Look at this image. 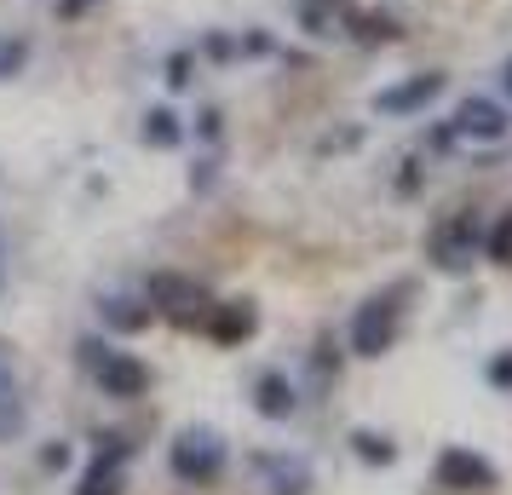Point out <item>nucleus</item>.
I'll list each match as a JSON object with an SVG mask.
<instances>
[{
    "label": "nucleus",
    "instance_id": "obj_17",
    "mask_svg": "<svg viewBox=\"0 0 512 495\" xmlns=\"http://www.w3.org/2000/svg\"><path fill=\"white\" fill-rule=\"evenodd\" d=\"M340 12H346L340 0H305V6H300V18H305V29H311V35H334Z\"/></svg>",
    "mask_w": 512,
    "mask_h": 495
},
{
    "label": "nucleus",
    "instance_id": "obj_18",
    "mask_svg": "<svg viewBox=\"0 0 512 495\" xmlns=\"http://www.w3.org/2000/svg\"><path fill=\"white\" fill-rule=\"evenodd\" d=\"M484 254H489L495 265H512V213H501V225L484 236Z\"/></svg>",
    "mask_w": 512,
    "mask_h": 495
},
{
    "label": "nucleus",
    "instance_id": "obj_7",
    "mask_svg": "<svg viewBox=\"0 0 512 495\" xmlns=\"http://www.w3.org/2000/svg\"><path fill=\"white\" fill-rule=\"evenodd\" d=\"M438 484L443 490H495V484H501V472H495V461H489V455H478V449H461V444H449L438 455Z\"/></svg>",
    "mask_w": 512,
    "mask_h": 495
},
{
    "label": "nucleus",
    "instance_id": "obj_10",
    "mask_svg": "<svg viewBox=\"0 0 512 495\" xmlns=\"http://www.w3.org/2000/svg\"><path fill=\"white\" fill-rule=\"evenodd\" d=\"M455 133H461V139H478V144L507 139V110L489 104V98H466L461 110H455Z\"/></svg>",
    "mask_w": 512,
    "mask_h": 495
},
{
    "label": "nucleus",
    "instance_id": "obj_6",
    "mask_svg": "<svg viewBox=\"0 0 512 495\" xmlns=\"http://www.w3.org/2000/svg\"><path fill=\"white\" fill-rule=\"evenodd\" d=\"M127 455H133V444H127L121 432H104V438H98L93 467L81 472L75 495H121V484H127Z\"/></svg>",
    "mask_w": 512,
    "mask_h": 495
},
{
    "label": "nucleus",
    "instance_id": "obj_5",
    "mask_svg": "<svg viewBox=\"0 0 512 495\" xmlns=\"http://www.w3.org/2000/svg\"><path fill=\"white\" fill-rule=\"evenodd\" d=\"M144 300H150V311L156 317H167V323H179V329H196L202 317H208V288L196 283V277H179V271H156L150 277V288H144Z\"/></svg>",
    "mask_w": 512,
    "mask_h": 495
},
{
    "label": "nucleus",
    "instance_id": "obj_2",
    "mask_svg": "<svg viewBox=\"0 0 512 495\" xmlns=\"http://www.w3.org/2000/svg\"><path fill=\"white\" fill-rule=\"evenodd\" d=\"M167 467L179 484H213L225 472V438L213 426H185L173 444H167Z\"/></svg>",
    "mask_w": 512,
    "mask_h": 495
},
{
    "label": "nucleus",
    "instance_id": "obj_8",
    "mask_svg": "<svg viewBox=\"0 0 512 495\" xmlns=\"http://www.w3.org/2000/svg\"><path fill=\"white\" fill-rule=\"evenodd\" d=\"M202 323H208V334L219 346H242L259 329V311H254V300H219V306H208Z\"/></svg>",
    "mask_w": 512,
    "mask_h": 495
},
{
    "label": "nucleus",
    "instance_id": "obj_14",
    "mask_svg": "<svg viewBox=\"0 0 512 495\" xmlns=\"http://www.w3.org/2000/svg\"><path fill=\"white\" fill-rule=\"evenodd\" d=\"M24 426V398H18V375H12V363L0 357V438H12Z\"/></svg>",
    "mask_w": 512,
    "mask_h": 495
},
{
    "label": "nucleus",
    "instance_id": "obj_12",
    "mask_svg": "<svg viewBox=\"0 0 512 495\" xmlns=\"http://www.w3.org/2000/svg\"><path fill=\"white\" fill-rule=\"evenodd\" d=\"M443 93V75H415V81H403V87H386V93L374 98V110L380 116H409L420 104H432Z\"/></svg>",
    "mask_w": 512,
    "mask_h": 495
},
{
    "label": "nucleus",
    "instance_id": "obj_15",
    "mask_svg": "<svg viewBox=\"0 0 512 495\" xmlns=\"http://www.w3.org/2000/svg\"><path fill=\"white\" fill-rule=\"evenodd\" d=\"M351 455H357V461H369V467H392L397 444L386 438V432H374V426H357V432H351Z\"/></svg>",
    "mask_w": 512,
    "mask_h": 495
},
{
    "label": "nucleus",
    "instance_id": "obj_3",
    "mask_svg": "<svg viewBox=\"0 0 512 495\" xmlns=\"http://www.w3.org/2000/svg\"><path fill=\"white\" fill-rule=\"evenodd\" d=\"M484 254V225H478V213H449L438 231L426 236V260L438 265L443 277H461L472 271V260Z\"/></svg>",
    "mask_w": 512,
    "mask_h": 495
},
{
    "label": "nucleus",
    "instance_id": "obj_13",
    "mask_svg": "<svg viewBox=\"0 0 512 495\" xmlns=\"http://www.w3.org/2000/svg\"><path fill=\"white\" fill-rule=\"evenodd\" d=\"M98 317H104V329H116V334H139L150 329V300H133V294H110L104 306H98Z\"/></svg>",
    "mask_w": 512,
    "mask_h": 495
},
{
    "label": "nucleus",
    "instance_id": "obj_1",
    "mask_svg": "<svg viewBox=\"0 0 512 495\" xmlns=\"http://www.w3.org/2000/svg\"><path fill=\"white\" fill-rule=\"evenodd\" d=\"M81 363L93 369V380H98L104 398L133 403V398H144V386H150V369H144L139 357L116 352V346H104V340H81Z\"/></svg>",
    "mask_w": 512,
    "mask_h": 495
},
{
    "label": "nucleus",
    "instance_id": "obj_19",
    "mask_svg": "<svg viewBox=\"0 0 512 495\" xmlns=\"http://www.w3.org/2000/svg\"><path fill=\"white\" fill-rule=\"evenodd\" d=\"M489 386H501V392H512V352L489 357Z\"/></svg>",
    "mask_w": 512,
    "mask_h": 495
},
{
    "label": "nucleus",
    "instance_id": "obj_4",
    "mask_svg": "<svg viewBox=\"0 0 512 495\" xmlns=\"http://www.w3.org/2000/svg\"><path fill=\"white\" fill-rule=\"evenodd\" d=\"M403 288H392V294H374V300H363L357 306V317H351V352L357 357H386L397 346V329H403Z\"/></svg>",
    "mask_w": 512,
    "mask_h": 495
},
{
    "label": "nucleus",
    "instance_id": "obj_9",
    "mask_svg": "<svg viewBox=\"0 0 512 495\" xmlns=\"http://www.w3.org/2000/svg\"><path fill=\"white\" fill-rule=\"evenodd\" d=\"M254 472L271 495H311V461L300 455H254Z\"/></svg>",
    "mask_w": 512,
    "mask_h": 495
},
{
    "label": "nucleus",
    "instance_id": "obj_11",
    "mask_svg": "<svg viewBox=\"0 0 512 495\" xmlns=\"http://www.w3.org/2000/svg\"><path fill=\"white\" fill-rule=\"evenodd\" d=\"M254 409L265 421H294V409H300V392H294V380L282 375V369H265L254 380Z\"/></svg>",
    "mask_w": 512,
    "mask_h": 495
},
{
    "label": "nucleus",
    "instance_id": "obj_24",
    "mask_svg": "<svg viewBox=\"0 0 512 495\" xmlns=\"http://www.w3.org/2000/svg\"><path fill=\"white\" fill-rule=\"evenodd\" d=\"M507 93H512V64H507Z\"/></svg>",
    "mask_w": 512,
    "mask_h": 495
},
{
    "label": "nucleus",
    "instance_id": "obj_22",
    "mask_svg": "<svg viewBox=\"0 0 512 495\" xmlns=\"http://www.w3.org/2000/svg\"><path fill=\"white\" fill-rule=\"evenodd\" d=\"M0 288H6V242H0Z\"/></svg>",
    "mask_w": 512,
    "mask_h": 495
},
{
    "label": "nucleus",
    "instance_id": "obj_16",
    "mask_svg": "<svg viewBox=\"0 0 512 495\" xmlns=\"http://www.w3.org/2000/svg\"><path fill=\"white\" fill-rule=\"evenodd\" d=\"M144 144L173 150V144H179V116H173V110H150V116H144Z\"/></svg>",
    "mask_w": 512,
    "mask_h": 495
},
{
    "label": "nucleus",
    "instance_id": "obj_23",
    "mask_svg": "<svg viewBox=\"0 0 512 495\" xmlns=\"http://www.w3.org/2000/svg\"><path fill=\"white\" fill-rule=\"evenodd\" d=\"M81 6H87V0H64V12H81Z\"/></svg>",
    "mask_w": 512,
    "mask_h": 495
},
{
    "label": "nucleus",
    "instance_id": "obj_21",
    "mask_svg": "<svg viewBox=\"0 0 512 495\" xmlns=\"http://www.w3.org/2000/svg\"><path fill=\"white\" fill-rule=\"evenodd\" d=\"M41 467L64 472V467H70V444H47V449H41Z\"/></svg>",
    "mask_w": 512,
    "mask_h": 495
},
{
    "label": "nucleus",
    "instance_id": "obj_20",
    "mask_svg": "<svg viewBox=\"0 0 512 495\" xmlns=\"http://www.w3.org/2000/svg\"><path fill=\"white\" fill-rule=\"evenodd\" d=\"M24 64V41H0V81Z\"/></svg>",
    "mask_w": 512,
    "mask_h": 495
}]
</instances>
